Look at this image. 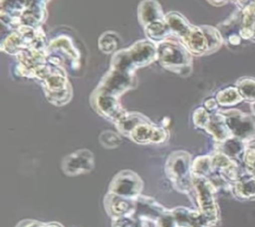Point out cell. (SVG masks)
Segmentation results:
<instances>
[{"label": "cell", "instance_id": "obj_16", "mask_svg": "<svg viewBox=\"0 0 255 227\" xmlns=\"http://www.w3.org/2000/svg\"><path fill=\"white\" fill-rule=\"evenodd\" d=\"M146 120H148V118L140 114L127 112V114L116 122V125L122 134L128 136L134 127Z\"/></svg>", "mask_w": 255, "mask_h": 227}, {"label": "cell", "instance_id": "obj_10", "mask_svg": "<svg viewBox=\"0 0 255 227\" xmlns=\"http://www.w3.org/2000/svg\"><path fill=\"white\" fill-rule=\"evenodd\" d=\"M94 168V155L88 149L76 150L67 155L62 162L63 171L71 176L90 172Z\"/></svg>", "mask_w": 255, "mask_h": 227}, {"label": "cell", "instance_id": "obj_7", "mask_svg": "<svg viewBox=\"0 0 255 227\" xmlns=\"http://www.w3.org/2000/svg\"><path fill=\"white\" fill-rule=\"evenodd\" d=\"M137 18L144 32L158 31L166 26L165 14L157 0H142L137 7Z\"/></svg>", "mask_w": 255, "mask_h": 227}, {"label": "cell", "instance_id": "obj_2", "mask_svg": "<svg viewBox=\"0 0 255 227\" xmlns=\"http://www.w3.org/2000/svg\"><path fill=\"white\" fill-rule=\"evenodd\" d=\"M179 42L191 55L201 56L211 54L219 49L223 38L220 31L214 27L190 25Z\"/></svg>", "mask_w": 255, "mask_h": 227}, {"label": "cell", "instance_id": "obj_17", "mask_svg": "<svg viewBox=\"0 0 255 227\" xmlns=\"http://www.w3.org/2000/svg\"><path fill=\"white\" fill-rule=\"evenodd\" d=\"M243 98L241 97L238 89L236 88H226L220 91L216 95V101L218 105L223 107H229L238 104Z\"/></svg>", "mask_w": 255, "mask_h": 227}, {"label": "cell", "instance_id": "obj_25", "mask_svg": "<svg viewBox=\"0 0 255 227\" xmlns=\"http://www.w3.org/2000/svg\"><path fill=\"white\" fill-rule=\"evenodd\" d=\"M236 192L241 196H250L255 194V181L254 180H244L240 181L235 186Z\"/></svg>", "mask_w": 255, "mask_h": 227}, {"label": "cell", "instance_id": "obj_5", "mask_svg": "<svg viewBox=\"0 0 255 227\" xmlns=\"http://www.w3.org/2000/svg\"><path fill=\"white\" fill-rule=\"evenodd\" d=\"M193 189L195 191L199 211L207 219L209 226L217 221V208L214 199V186L207 177L193 175Z\"/></svg>", "mask_w": 255, "mask_h": 227}, {"label": "cell", "instance_id": "obj_19", "mask_svg": "<svg viewBox=\"0 0 255 227\" xmlns=\"http://www.w3.org/2000/svg\"><path fill=\"white\" fill-rule=\"evenodd\" d=\"M119 38L114 32H106L99 39V48L105 54L114 53L119 46Z\"/></svg>", "mask_w": 255, "mask_h": 227}, {"label": "cell", "instance_id": "obj_22", "mask_svg": "<svg viewBox=\"0 0 255 227\" xmlns=\"http://www.w3.org/2000/svg\"><path fill=\"white\" fill-rule=\"evenodd\" d=\"M242 142L240 138L237 137H229L226 140L222 141L221 152L228 156H234L238 154L242 150Z\"/></svg>", "mask_w": 255, "mask_h": 227}, {"label": "cell", "instance_id": "obj_20", "mask_svg": "<svg viewBox=\"0 0 255 227\" xmlns=\"http://www.w3.org/2000/svg\"><path fill=\"white\" fill-rule=\"evenodd\" d=\"M112 227H148V222L130 214L112 219Z\"/></svg>", "mask_w": 255, "mask_h": 227}, {"label": "cell", "instance_id": "obj_15", "mask_svg": "<svg viewBox=\"0 0 255 227\" xmlns=\"http://www.w3.org/2000/svg\"><path fill=\"white\" fill-rule=\"evenodd\" d=\"M209 132L217 141H224L231 137V131L229 130L223 114L219 113L210 114V118L207 125L204 128Z\"/></svg>", "mask_w": 255, "mask_h": 227}, {"label": "cell", "instance_id": "obj_6", "mask_svg": "<svg viewBox=\"0 0 255 227\" xmlns=\"http://www.w3.org/2000/svg\"><path fill=\"white\" fill-rule=\"evenodd\" d=\"M143 183L140 177L131 170H122L112 179L109 187V192L136 199L141 195Z\"/></svg>", "mask_w": 255, "mask_h": 227}, {"label": "cell", "instance_id": "obj_28", "mask_svg": "<svg viewBox=\"0 0 255 227\" xmlns=\"http://www.w3.org/2000/svg\"><path fill=\"white\" fill-rule=\"evenodd\" d=\"M217 106H218V103L215 99H208L205 101L204 103V108L208 111V112H213L217 109Z\"/></svg>", "mask_w": 255, "mask_h": 227}, {"label": "cell", "instance_id": "obj_27", "mask_svg": "<svg viewBox=\"0 0 255 227\" xmlns=\"http://www.w3.org/2000/svg\"><path fill=\"white\" fill-rule=\"evenodd\" d=\"M45 224L46 223H42L37 220L27 219V220H23V221L19 222L16 227H45Z\"/></svg>", "mask_w": 255, "mask_h": 227}, {"label": "cell", "instance_id": "obj_3", "mask_svg": "<svg viewBox=\"0 0 255 227\" xmlns=\"http://www.w3.org/2000/svg\"><path fill=\"white\" fill-rule=\"evenodd\" d=\"M165 172L172 185L179 192L189 194L193 189L191 155L184 150L170 153L166 159Z\"/></svg>", "mask_w": 255, "mask_h": 227}, {"label": "cell", "instance_id": "obj_26", "mask_svg": "<svg viewBox=\"0 0 255 227\" xmlns=\"http://www.w3.org/2000/svg\"><path fill=\"white\" fill-rule=\"evenodd\" d=\"M154 224L155 227H178L170 210L161 215Z\"/></svg>", "mask_w": 255, "mask_h": 227}, {"label": "cell", "instance_id": "obj_18", "mask_svg": "<svg viewBox=\"0 0 255 227\" xmlns=\"http://www.w3.org/2000/svg\"><path fill=\"white\" fill-rule=\"evenodd\" d=\"M212 169L213 167L211 156H199L192 161L193 175L207 177Z\"/></svg>", "mask_w": 255, "mask_h": 227}, {"label": "cell", "instance_id": "obj_14", "mask_svg": "<svg viewBox=\"0 0 255 227\" xmlns=\"http://www.w3.org/2000/svg\"><path fill=\"white\" fill-rule=\"evenodd\" d=\"M135 199L123 197L109 192L104 198V206L112 219L133 214Z\"/></svg>", "mask_w": 255, "mask_h": 227}, {"label": "cell", "instance_id": "obj_9", "mask_svg": "<svg viewBox=\"0 0 255 227\" xmlns=\"http://www.w3.org/2000/svg\"><path fill=\"white\" fill-rule=\"evenodd\" d=\"M225 122L231 131V134L237 138H247L255 133V119L253 117L241 114L237 110H229L220 112Z\"/></svg>", "mask_w": 255, "mask_h": 227}, {"label": "cell", "instance_id": "obj_24", "mask_svg": "<svg viewBox=\"0 0 255 227\" xmlns=\"http://www.w3.org/2000/svg\"><path fill=\"white\" fill-rule=\"evenodd\" d=\"M210 118V114L205 108H198L194 111L192 119L193 123L200 128H205Z\"/></svg>", "mask_w": 255, "mask_h": 227}, {"label": "cell", "instance_id": "obj_12", "mask_svg": "<svg viewBox=\"0 0 255 227\" xmlns=\"http://www.w3.org/2000/svg\"><path fill=\"white\" fill-rule=\"evenodd\" d=\"M30 4L31 0H0L1 21L12 30L19 28L21 17Z\"/></svg>", "mask_w": 255, "mask_h": 227}, {"label": "cell", "instance_id": "obj_21", "mask_svg": "<svg viewBox=\"0 0 255 227\" xmlns=\"http://www.w3.org/2000/svg\"><path fill=\"white\" fill-rule=\"evenodd\" d=\"M237 89L241 97L245 100L255 101V80L242 78L237 82Z\"/></svg>", "mask_w": 255, "mask_h": 227}, {"label": "cell", "instance_id": "obj_8", "mask_svg": "<svg viewBox=\"0 0 255 227\" xmlns=\"http://www.w3.org/2000/svg\"><path fill=\"white\" fill-rule=\"evenodd\" d=\"M92 105L102 116L115 123L127 114L121 106L119 98L111 95L94 92L92 96Z\"/></svg>", "mask_w": 255, "mask_h": 227}, {"label": "cell", "instance_id": "obj_1", "mask_svg": "<svg viewBox=\"0 0 255 227\" xmlns=\"http://www.w3.org/2000/svg\"><path fill=\"white\" fill-rule=\"evenodd\" d=\"M156 60L167 71L188 76L192 70V57L181 42L165 39L156 44Z\"/></svg>", "mask_w": 255, "mask_h": 227}, {"label": "cell", "instance_id": "obj_30", "mask_svg": "<svg viewBox=\"0 0 255 227\" xmlns=\"http://www.w3.org/2000/svg\"><path fill=\"white\" fill-rule=\"evenodd\" d=\"M252 111H253V113L255 114V103L252 105Z\"/></svg>", "mask_w": 255, "mask_h": 227}, {"label": "cell", "instance_id": "obj_23", "mask_svg": "<svg viewBox=\"0 0 255 227\" xmlns=\"http://www.w3.org/2000/svg\"><path fill=\"white\" fill-rule=\"evenodd\" d=\"M100 141L105 147L114 148V147H117L121 143V137L118 135V133H116L114 131L106 130L101 133Z\"/></svg>", "mask_w": 255, "mask_h": 227}, {"label": "cell", "instance_id": "obj_11", "mask_svg": "<svg viewBox=\"0 0 255 227\" xmlns=\"http://www.w3.org/2000/svg\"><path fill=\"white\" fill-rule=\"evenodd\" d=\"M128 137L139 144L161 143L166 140L167 131L163 127L153 124L148 119L134 127Z\"/></svg>", "mask_w": 255, "mask_h": 227}, {"label": "cell", "instance_id": "obj_29", "mask_svg": "<svg viewBox=\"0 0 255 227\" xmlns=\"http://www.w3.org/2000/svg\"><path fill=\"white\" fill-rule=\"evenodd\" d=\"M45 227H64V226L59 222H49L45 224Z\"/></svg>", "mask_w": 255, "mask_h": 227}, {"label": "cell", "instance_id": "obj_13", "mask_svg": "<svg viewBox=\"0 0 255 227\" xmlns=\"http://www.w3.org/2000/svg\"><path fill=\"white\" fill-rule=\"evenodd\" d=\"M167 211L168 209L151 197L139 195L135 199L133 214L144 221L155 223V221Z\"/></svg>", "mask_w": 255, "mask_h": 227}, {"label": "cell", "instance_id": "obj_4", "mask_svg": "<svg viewBox=\"0 0 255 227\" xmlns=\"http://www.w3.org/2000/svg\"><path fill=\"white\" fill-rule=\"evenodd\" d=\"M134 73L123 68L111 65L109 72L104 76L101 83L95 90L97 93H103L119 98L134 85Z\"/></svg>", "mask_w": 255, "mask_h": 227}]
</instances>
